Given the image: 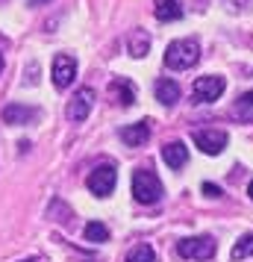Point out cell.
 Listing matches in <instances>:
<instances>
[{
	"instance_id": "1",
	"label": "cell",
	"mask_w": 253,
	"mask_h": 262,
	"mask_svg": "<svg viewBox=\"0 0 253 262\" xmlns=\"http://www.w3.org/2000/svg\"><path fill=\"white\" fill-rule=\"evenodd\" d=\"M200 62V41L197 38H177L165 48V65L171 71H189Z\"/></svg>"
},
{
	"instance_id": "2",
	"label": "cell",
	"mask_w": 253,
	"mask_h": 262,
	"mask_svg": "<svg viewBox=\"0 0 253 262\" xmlns=\"http://www.w3.org/2000/svg\"><path fill=\"white\" fill-rule=\"evenodd\" d=\"M162 180L156 177V171H150V168H139L133 174V198L139 203H145V206H153V203L162 201Z\"/></svg>"
},
{
	"instance_id": "3",
	"label": "cell",
	"mask_w": 253,
	"mask_h": 262,
	"mask_svg": "<svg viewBox=\"0 0 253 262\" xmlns=\"http://www.w3.org/2000/svg\"><path fill=\"white\" fill-rule=\"evenodd\" d=\"M177 253L182 259H197V262H206L215 256V238L212 236H189V238H180L177 242Z\"/></svg>"
},
{
	"instance_id": "4",
	"label": "cell",
	"mask_w": 253,
	"mask_h": 262,
	"mask_svg": "<svg viewBox=\"0 0 253 262\" xmlns=\"http://www.w3.org/2000/svg\"><path fill=\"white\" fill-rule=\"evenodd\" d=\"M227 89V80L218 77V74H206V77H197L192 85V100L194 103H212L218 97L224 95Z\"/></svg>"
},
{
	"instance_id": "5",
	"label": "cell",
	"mask_w": 253,
	"mask_h": 262,
	"mask_svg": "<svg viewBox=\"0 0 253 262\" xmlns=\"http://www.w3.org/2000/svg\"><path fill=\"white\" fill-rule=\"evenodd\" d=\"M118 183V174H115V165H97L91 174H88V191L97 194V198H109L112 189Z\"/></svg>"
},
{
	"instance_id": "6",
	"label": "cell",
	"mask_w": 253,
	"mask_h": 262,
	"mask_svg": "<svg viewBox=\"0 0 253 262\" xmlns=\"http://www.w3.org/2000/svg\"><path fill=\"white\" fill-rule=\"evenodd\" d=\"M192 139H194V144H197L206 156L224 154V147H227V142H229V136L224 130H194Z\"/></svg>"
},
{
	"instance_id": "7",
	"label": "cell",
	"mask_w": 253,
	"mask_h": 262,
	"mask_svg": "<svg viewBox=\"0 0 253 262\" xmlns=\"http://www.w3.org/2000/svg\"><path fill=\"white\" fill-rule=\"evenodd\" d=\"M95 106V92L85 85V89H77V95L68 100V106H65V115L71 121H85L88 118V112Z\"/></svg>"
},
{
	"instance_id": "8",
	"label": "cell",
	"mask_w": 253,
	"mask_h": 262,
	"mask_svg": "<svg viewBox=\"0 0 253 262\" xmlns=\"http://www.w3.org/2000/svg\"><path fill=\"white\" fill-rule=\"evenodd\" d=\"M74 80H77V59L68 56V53H59L53 59V85L56 89H68Z\"/></svg>"
},
{
	"instance_id": "9",
	"label": "cell",
	"mask_w": 253,
	"mask_h": 262,
	"mask_svg": "<svg viewBox=\"0 0 253 262\" xmlns=\"http://www.w3.org/2000/svg\"><path fill=\"white\" fill-rule=\"evenodd\" d=\"M109 97H112L118 106H133V103H135V85H133V80H127V77H115V80L109 83Z\"/></svg>"
},
{
	"instance_id": "10",
	"label": "cell",
	"mask_w": 253,
	"mask_h": 262,
	"mask_svg": "<svg viewBox=\"0 0 253 262\" xmlns=\"http://www.w3.org/2000/svg\"><path fill=\"white\" fill-rule=\"evenodd\" d=\"M147 139H150V121H139V124H130L121 130V142L127 147H142V144H147Z\"/></svg>"
},
{
	"instance_id": "11",
	"label": "cell",
	"mask_w": 253,
	"mask_h": 262,
	"mask_svg": "<svg viewBox=\"0 0 253 262\" xmlns=\"http://www.w3.org/2000/svg\"><path fill=\"white\" fill-rule=\"evenodd\" d=\"M153 92H156V100L162 103V106H174V103L180 100V83H177V80H171V77L156 80Z\"/></svg>"
},
{
	"instance_id": "12",
	"label": "cell",
	"mask_w": 253,
	"mask_h": 262,
	"mask_svg": "<svg viewBox=\"0 0 253 262\" xmlns=\"http://www.w3.org/2000/svg\"><path fill=\"white\" fill-rule=\"evenodd\" d=\"M162 159H165V165L168 168H182L186 162H189V147L182 142H168L165 147H162Z\"/></svg>"
},
{
	"instance_id": "13",
	"label": "cell",
	"mask_w": 253,
	"mask_h": 262,
	"mask_svg": "<svg viewBox=\"0 0 253 262\" xmlns=\"http://www.w3.org/2000/svg\"><path fill=\"white\" fill-rule=\"evenodd\" d=\"M36 118H38V109L21 106V103H9L3 109V121L6 124H33Z\"/></svg>"
},
{
	"instance_id": "14",
	"label": "cell",
	"mask_w": 253,
	"mask_h": 262,
	"mask_svg": "<svg viewBox=\"0 0 253 262\" xmlns=\"http://www.w3.org/2000/svg\"><path fill=\"white\" fill-rule=\"evenodd\" d=\"M153 15L162 24H171V21H180L182 18V6L177 0H153Z\"/></svg>"
},
{
	"instance_id": "15",
	"label": "cell",
	"mask_w": 253,
	"mask_h": 262,
	"mask_svg": "<svg viewBox=\"0 0 253 262\" xmlns=\"http://www.w3.org/2000/svg\"><path fill=\"white\" fill-rule=\"evenodd\" d=\"M127 50H130V56H133V59L147 56V50H150V36H147L145 30H133L130 38H127Z\"/></svg>"
},
{
	"instance_id": "16",
	"label": "cell",
	"mask_w": 253,
	"mask_h": 262,
	"mask_svg": "<svg viewBox=\"0 0 253 262\" xmlns=\"http://www.w3.org/2000/svg\"><path fill=\"white\" fill-rule=\"evenodd\" d=\"M233 115H236V118H241V121H253V89H250V92H244V95L236 100Z\"/></svg>"
},
{
	"instance_id": "17",
	"label": "cell",
	"mask_w": 253,
	"mask_h": 262,
	"mask_svg": "<svg viewBox=\"0 0 253 262\" xmlns=\"http://www.w3.org/2000/svg\"><path fill=\"white\" fill-rule=\"evenodd\" d=\"M83 236L85 242H95V245H100V242H106L109 238V227L106 224H100V221H88L83 230Z\"/></svg>"
},
{
	"instance_id": "18",
	"label": "cell",
	"mask_w": 253,
	"mask_h": 262,
	"mask_svg": "<svg viewBox=\"0 0 253 262\" xmlns=\"http://www.w3.org/2000/svg\"><path fill=\"white\" fill-rule=\"evenodd\" d=\"M127 262H156V250L150 245H135L127 250Z\"/></svg>"
},
{
	"instance_id": "19",
	"label": "cell",
	"mask_w": 253,
	"mask_h": 262,
	"mask_svg": "<svg viewBox=\"0 0 253 262\" xmlns=\"http://www.w3.org/2000/svg\"><path fill=\"white\" fill-rule=\"evenodd\" d=\"M233 259H247V256H253V233H247V236H241L236 245H233V253H229Z\"/></svg>"
},
{
	"instance_id": "20",
	"label": "cell",
	"mask_w": 253,
	"mask_h": 262,
	"mask_svg": "<svg viewBox=\"0 0 253 262\" xmlns=\"http://www.w3.org/2000/svg\"><path fill=\"white\" fill-rule=\"evenodd\" d=\"M224 6H227L229 12H244V9L253 6V0H224Z\"/></svg>"
},
{
	"instance_id": "21",
	"label": "cell",
	"mask_w": 253,
	"mask_h": 262,
	"mask_svg": "<svg viewBox=\"0 0 253 262\" xmlns=\"http://www.w3.org/2000/svg\"><path fill=\"white\" fill-rule=\"evenodd\" d=\"M203 194H206V198H221V194H224V191L218 189L215 183H203Z\"/></svg>"
},
{
	"instance_id": "22",
	"label": "cell",
	"mask_w": 253,
	"mask_h": 262,
	"mask_svg": "<svg viewBox=\"0 0 253 262\" xmlns=\"http://www.w3.org/2000/svg\"><path fill=\"white\" fill-rule=\"evenodd\" d=\"M36 71H38V65H36V62H30V68H27V85H33V83L38 80Z\"/></svg>"
},
{
	"instance_id": "23",
	"label": "cell",
	"mask_w": 253,
	"mask_h": 262,
	"mask_svg": "<svg viewBox=\"0 0 253 262\" xmlns=\"http://www.w3.org/2000/svg\"><path fill=\"white\" fill-rule=\"evenodd\" d=\"M44 3H50V0H30V6H44Z\"/></svg>"
},
{
	"instance_id": "24",
	"label": "cell",
	"mask_w": 253,
	"mask_h": 262,
	"mask_svg": "<svg viewBox=\"0 0 253 262\" xmlns=\"http://www.w3.org/2000/svg\"><path fill=\"white\" fill-rule=\"evenodd\" d=\"M247 194H250V201H253V180H250V186H247Z\"/></svg>"
},
{
	"instance_id": "25",
	"label": "cell",
	"mask_w": 253,
	"mask_h": 262,
	"mask_svg": "<svg viewBox=\"0 0 253 262\" xmlns=\"http://www.w3.org/2000/svg\"><path fill=\"white\" fill-rule=\"evenodd\" d=\"M0 71H3V53H0Z\"/></svg>"
}]
</instances>
